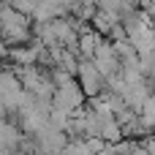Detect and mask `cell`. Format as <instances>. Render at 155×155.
I'll return each mask as SVG.
<instances>
[{
	"label": "cell",
	"mask_w": 155,
	"mask_h": 155,
	"mask_svg": "<svg viewBox=\"0 0 155 155\" xmlns=\"http://www.w3.org/2000/svg\"><path fill=\"white\" fill-rule=\"evenodd\" d=\"M79 44H82V52H84V54H93V52L98 49V35H95V33H84Z\"/></svg>",
	"instance_id": "1"
}]
</instances>
